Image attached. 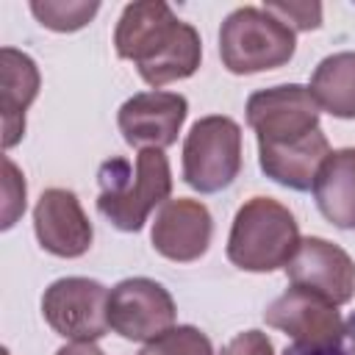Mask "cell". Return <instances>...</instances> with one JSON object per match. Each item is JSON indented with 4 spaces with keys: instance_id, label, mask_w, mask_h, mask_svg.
Returning <instances> with one entry per match:
<instances>
[{
    "instance_id": "1",
    "label": "cell",
    "mask_w": 355,
    "mask_h": 355,
    "mask_svg": "<svg viewBox=\"0 0 355 355\" xmlns=\"http://www.w3.org/2000/svg\"><path fill=\"white\" fill-rule=\"evenodd\" d=\"M116 55L133 61L153 89L191 78L202 61V42L194 25L175 17L161 0L128 3L114 31Z\"/></svg>"
},
{
    "instance_id": "2",
    "label": "cell",
    "mask_w": 355,
    "mask_h": 355,
    "mask_svg": "<svg viewBox=\"0 0 355 355\" xmlns=\"http://www.w3.org/2000/svg\"><path fill=\"white\" fill-rule=\"evenodd\" d=\"M97 180V211L122 233L141 230L153 208L172 194V169L164 150H139L136 164L108 158L100 164Z\"/></svg>"
},
{
    "instance_id": "3",
    "label": "cell",
    "mask_w": 355,
    "mask_h": 355,
    "mask_svg": "<svg viewBox=\"0 0 355 355\" xmlns=\"http://www.w3.org/2000/svg\"><path fill=\"white\" fill-rule=\"evenodd\" d=\"M300 241L297 219L283 202L272 197H252L233 216L227 261L244 272H275L280 266L286 269Z\"/></svg>"
},
{
    "instance_id": "4",
    "label": "cell",
    "mask_w": 355,
    "mask_h": 355,
    "mask_svg": "<svg viewBox=\"0 0 355 355\" xmlns=\"http://www.w3.org/2000/svg\"><path fill=\"white\" fill-rule=\"evenodd\" d=\"M297 36L266 8L241 6L219 28V58L233 75H255L286 67L294 58Z\"/></svg>"
},
{
    "instance_id": "5",
    "label": "cell",
    "mask_w": 355,
    "mask_h": 355,
    "mask_svg": "<svg viewBox=\"0 0 355 355\" xmlns=\"http://www.w3.org/2000/svg\"><path fill=\"white\" fill-rule=\"evenodd\" d=\"M241 172V128L236 119L214 114L191 125L183 141V180L200 194L227 189Z\"/></svg>"
},
{
    "instance_id": "6",
    "label": "cell",
    "mask_w": 355,
    "mask_h": 355,
    "mask_svg": "<svg viewBox=\"0 0 355 355\" xmlns=\"http://www.w3.org/2000/svg\"><path fill=\"white\" fill-rule=\"evenodd\" d=\"M319 114L308 86L283 83L252 92L247 100V125L255 130L258 150L286 147L319 130Z\"/></svg>"
},
{
    "instance_id": "7",
    "label": "cell",
    "mask_w": 355,
    "mask_h": 355,
    "mask_svg": "<svg viewBox=\"0 0 355 355\" xmlns=\"http://www.w3.org/2000/svg\"><path fill=\"white\" fill-rule=\"evenodd\" d=\"M108 294L92 277H61L44 288L42 316L67 341H97L111 330Z\"/></svg>"
},
{
    "instance_id": "8",
    "label": "cell",
    "mask_w": 355,
    "mask_h": 355,
    "mask_svg": "<svg viewBox=\"0 0 355 355\" xmlns=\"http://www.w3.org/2000/svg\"><path fill=\"white\" fill-rule=\"evenodd\" d=\"M172 294L150 277L119 280L108 294V324L128 341L150 344L175 327Z\"/></svg>"
},
{
    "instance_id": "9",
    "label": "cell",
    "mask_w": 355,
    "mask_h": 355,
    "mask_svg": "<svg viewBox=\"0 0 355 355\" xmlns=\"http://www.w3.org/2000/svg\"><path fill=\"white\" fill-rule=\"evenodd\" d=\"M189 116V103L178 92H139L119 105L116 125L122 139L136 150H166Z\"/></svg>"
},
{
    "instance_id": "10",
    "label": "cell",
    "mask_w": 355,
    "mask_h": 355,
    "mask_svg": "<svg viewBox=\"0 0 355 355\" xmlns=\"http://www.w3.org/2000/svg\"><path fill=\"white\" fill-rule=\"evenodd\" d=\"M263 322L275 330H283L302 347H330L338 344L347 333V322L324 297L291 286L263 311Z\"/></svg>"
},
{
    "instance_id": "11",
    "label": "cell",
    "mask_w": 355,
    "mask_h": 355,
    "mask_svg": "<svg viewBox=\"0 0 355 355\" xmlns=\"http://www.w3.org/2000/svg\"><path fill=\"white\" fill-rule=\"evenodd\" d=\"M286 275L291 286L308 288L327 302L347 305L355 294V263L338 244L308 236L300 241L294 258L286 263Z\"/></svg>"
},
{
    "instance_id": "12",
    "label": "cell",
    "mask_w": 355,
    "mask_h": 355,
    "mask_svg": "<svg viewBox=\"0 0 355 355\" xmlns=\"http://www.w3.org/2000/svg\"><path fill=\"white\" fill-rule=\"evenodd\" d=\"M33 233L44 252L55 258H80L89 252L94 227L69 189H44L33 208Z\"/></svg>"
},
{
    "instance_id": "13",
    "label": "cell",
    "mask_w": 355,
    "mask_h": 355,
    "mask_svg": "<svg viewBox=\"0 0 355 355\" xmlns=\"http://www.w3.org/2000/svg\"><path fill=\"white\" fill-rule=\"evenodd\" d=\"M153 247L158 255L175 263H191L202 258L214 239V219L211 211L200 200L178 197L166 200L155 214L150 230Z\"/></svg>"
},
{
    "instance_id": "14",
    "label": "cell",
    "mask_w": 355,
    "mask_h": 355,
    "mask_svg": "<svg viewBox=\"0 0 355 355\" xmlns=\"http://www.w3.org/2000/svg\"><path fill=\"white\" fill-rule=\"evenodd\" d=\"M42 75L36 61L14 47L0 50V111H3V147L11 150L25 136V111L36 100Z\"/></svg>"
},
{
    "instance_id": "15",
    "label": "cell",
    "mask_w": 355,
    "mask_h": 355,
    "mask_svg": "<svg viewBox=\"0 0 355 355\" xmlns=\"http://www.w3.org/2000/svg\"><path fill=\"white\" fill-rule=\"evenodd\" d=\"M330 153H333L330 141L319 128L316 133H311L302 141H294L286 147H272V150H258V164L269 180H275L286 189H294V191H308V189H313V180Z\"/></svg>"
},
{
    "instance_id": "16",
    "label": "cell",
    "mask_w": 355,
    "mask_h": 355,
    "mask_svg": "<svg viewBox=\"0 0 355 355\" xmlns=\"http://www.w3.org/2000/svg\"><path fill=\"white\" fill-rule=\"evenodd\" d=\"M313 200L330 225L355 230V147L333 150L327 155L313 180Z\"/></svg>"
},
{
    "instance_id": "17",
    "label": "cell",
    "mask_w": 355,
    "mask_h": 355,
    "mask_svg": "<svg viewBox=\"0 0 355 355\" xmlns=\"http://www.w3.org/2000/svg\"><path fill=\"white\" fill-rule=\"evenodd\" d=\"M311 94L322 111L338 119H355V53H333L322 58L311 75Z\"/></svg>"
},
{
    "instance_id": "18",
    "label": "cell",
    "mask_w": 355,
    "mask_h": 355,
    "mask_svg": "<svg viewBox=\"0 0 355 355\" xmlns=\"http://www.w3.org/2000/svg\"><path fill=\"white\" fill-rule=\"evenodd\" d=\"M33 17L39 19V25L58 31V33H72L80 31L83 25L92 22V17L100 11V3H64V0H33L31 3Z\"/></svg>"
},
{
    "instance_id": "19",
    "label": "cell",
    "mask_w": 355,
    "mask_h": 355,
    "mask_svg": "<svg viewBox=\"0 0 355 355\" xmlns=\"http://www.w3.org/2000/svg\"><path fill=\"white\" fill-rule=\"evenodd\" d=\"M139 355H214L211 338L194 324H178L158 336L155 341L144 344Z\"/></svg>"
},
{
    "instance_id": "20",
    "label": "cell",
    "mask_w": 355,
    "mask_h": 355,
    "mask_svg": "<svg viewBox=\"0 0 355 355\" xmlns=\"http://www.w3.org/2000/svg\"><path fill=\"white\" fill-rule=\"evenodd\" d=\"M269 14H275L280 22H286L291 31H316L322 28V6L319 3H280L269 0L263 3Z\"/></svg>"
},
{
    "instance_id": "21",
    "label": "cell",
    "mask_w": 355,
    "mask_h": 355,
    "mask_svg": "<svg viewBox=\"0 0 355 355\" xmlns=\"http://www.w3.org/2000/svg\"><path fill=\"white\" fill-rule=\"evenodd\" d=\"M3 169H6V178H3V194H6L3 230H8L17 222V216L25 211V178H22V172L17 169V164L8 155L3 158Z\"/></svg>"
},
{
    "instance_id": "22",
    "label": "cell",
    "mask_w": 355,
    "mask_h": 355,
    "mask_svg": "<svg viewBox=\"0 0 355 355\" xmlns=\"http://www.w3.org/2000/svg\"><path fill=\"white\" fill-rule=\"evenodd\" d=\"M219 355H275V347L269 341L266 333L261 330H244L239 336H233Z\"/></svg>"
},
{
    "instance_id": "23",
    "label": "cell",
    "mask_w": 355,
    "mask_h": 355,
    "mask_svg": "<svg viewBox=\"0 0 355 355\" xmlns=\"http://www.w3.org/2000/svg\"><path fill=\"white\" fill-rule=\"evenodd\" d=\"M283 355H355V316L347 322V333L338 344L330 347H302V344H291Z\"/></svg>"
},
{
    "instance_id": "24",
    "label": "cell",
    "mask_w": 355,
    "mask_h": 355,
    "mask_svg": "<svg viewBox=\"0 0 355 355\" xmlns=\"http://www.w3.org/2000/svg\"><path fill=\"white\" fill-rule=\"evenodd\" d=\"M55 355H105L94 341H69L67 347H61Z\"/></svg>"
},
{
    "instance_id": "25",
    "label": "cell",
    "mask_w": 355,
    "mask_h": 355,
    "mask_svg": "<svg viewBox=\"0 0 355 355\" xmlns=\"http://www.w3.org/2000/svg\"><path fill=\"white\" fill-rule=\"evenodd\" d=\"M3 355H8V352H3Z\"/></svg>"
}]
</instances>
